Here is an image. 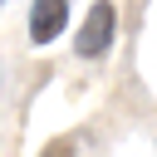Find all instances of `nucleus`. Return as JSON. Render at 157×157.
<instances>
[{"mask_svg": "<svg viewBox=\"0 0 157 157\" xmlns=\"http://www.w3.org/2000/svg\"><path fill=\"white\" fill-rule=\"evenodd\" d=\"M113 34H118V10H113L108 0H98V5L88 10V20L78 25V34H74V54H78V59H98V54H108Z\"/></svg>", "mask_w": 157, "mask_h": 157, "instance_id": "f257e3e1", "label": "nucleus"}, {"mask_svg": "<svg viewBox=\"0 0 157 157\" xmlns=\"http://www.w3.org/2000/svg\"><path fill=\"white\" fill-rule=\"evenodd\" d=\"M69 25V0H34L29 10V39L34 44H54Z\"/></svg>", "mask_w": 157, "mask_h": 157, "instance_id": "f03ea898", "label": "nucleus"}, {"mask_svg": "<svg viewBox=\"0 0 157 157\" xmlns=\"http://www.w3.org/2000/svg\"><path fill=\"white\" fill-rule=\"evenodd\" d=\"M0 5H5V0H0Z\"/></svg>", "mask_w": 157, "mask_h": 157, "instance_id": "7ed1b4c3", "label": "nucleus"}]
</instances>
